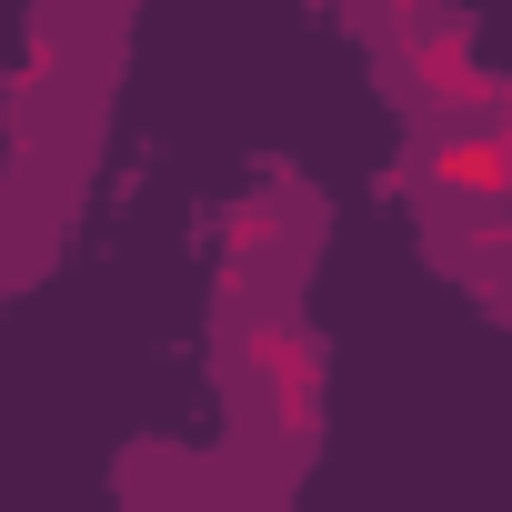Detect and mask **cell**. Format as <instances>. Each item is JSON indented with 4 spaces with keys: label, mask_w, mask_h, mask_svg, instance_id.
I'll use <instances>...</instances> for the list:
<instances>
[{
    "label": "cell",
    "mask_w": 512,
    "mask_h": 512,
    "mask_svg": "<svg viewBox=\"0 0 512 512\" xmlns=\"http://www.w3.org/2000/svg\"><path fill=\"white\" fill-rule=\"evenodd\" d=\"M241 372H251V392H262V412H272V432H282L292 452L322 432V352H312L292 322L251 312V322H241Z\"/></svg>",
    "instance_id": "obj_1"
},
{
    "label": "cell",
    "mask_w": 512,
    "mask_h": 512,
    "mask_svg": "<svg viewBox=\"0 0 512 512\" xmlns=\"http://www.w3.org/2000/svg\"><path fill=\"white\" fill-rule=\"evenodd\" d=\"M402 71H412V91H422L432 111H482V121H502V101H512V91L472 61V41H462L452 21H442V31L422 21V31L402 41Z\"/></svg>",
    "instance_id": "obj_2"
},
{
    "label": "cell",
    "mask_w": 512,
    "mask_h": 512,
    "mask_svg": "<svg viewBox=\"0 0 512 512\" xmlns=\"http://www.w3.org/2000/svg\"><path fill=\"white\" fill-rule=\"evenodd\" d=\"M422 171H432V191H452V201L482 211V201L512 191V141H502V131H462V141H432Z\"/></svg>",
    "instance_id": "obj_3"
},
{
    "label": "cell",
    "mask_w": 512,
    "mask_h": 512,
    "mask_svg": "<svg viewBox=\"0 0 512 512\" xmlns=\"http://www.w3.org/2000/svg\"><path fill=\"white\" fill-rule=\"evenodd\" d=\"M231 251H241V262L282 251V201H241V211H231Z\"/></svg>",
    "instance_id": "obj_4"
},
{
    "label": "cell",
    "mask_w": 512,
    "mask_h": 512,
    "mask_svg": "<svg viewBox=\"0 0 512 512\" xmlns=\"http://www.w3.org/2000/svg\"><path fill=\"white\" fill-rule=\"evenodd\" d=\"M402 11H422V0H402Z\"/></svg>",
    "instance_id": "obj_5"
}]
</instances>
